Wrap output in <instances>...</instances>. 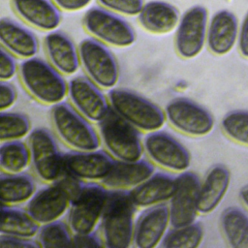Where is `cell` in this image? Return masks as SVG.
Returning <instances> with one entry per match:
<instances>
[{
	"mask_svg": "<svg viewBox=\"0 0 248 248\" xmlns=\"http://www.w3.org/2000/svg\"><path fill=\"white\" fill-rule=\"evenodd\" d=\"M137 209L130 196V190L109 189L99 224L105 247L129 248L133 246Z\"/></svg>",
	"mask_w": 248,
	"mask_h": 248,
	"instance_id": "1",
	"label": "cell"
},
{
	"mask_svg": "<svg viewBox=\"0 0 248 248\" xmlns=\"http://www.w3.org/2000/svg\"><path fill=\"white\" fill-rule=\"evenodd\" d=\"M18 75L28 94L44 105L53 106L68 95V81L64 75L49 61L37 55L22 59Z\"/></svg>",
	"mask_w": 248,
	"mask_h": 248,
	"instance_id": "2",
	"label": "cell"
},
{
	"mask_svg": "<svg viewBox=\"0 0 248 248\" xmlns=\"http://www.w3.org/2000/svg\"><path fill=\"white\" fill-rule=\"evenodd\" d=\"M108 96L111 109L142 132L160 130L167 122L164 108L135 90L115 86Z\"/></svg>",
	"mask_w": 248,
	"mask_h": 248,
	"instance_id": "3",
	"label": "cell"
},
{
	"mask_svg": "<svg viewBox=\"0 0 248 248\" xmlns=\"http://www.w3.org/2000/svg\"><path fill=\"white\" fill-rule=\"evenodd\" d=\"M50 120L57 137L75 150L100 148L101 138L93 122L82 115L70 102L51 106Z\"/></svg>",
	"mask_w": 248,
	"mask_h": 248,
	"instance_id": "4",
	"label": "cell"
},
{
	"mask_svg": "<svg viewBox=\"0 0 248 248\" xmlns=\"http://www.w3.org/2000/svg\"><path fill=\"white\" fill-rule=\"evenodd\" d=\"M98 131L105 149L116 160L135 161L144 153L141 131L110 109L98 123Z\"/></svg>",
	"mask_w": 248,
	"mask_h": 248,
	"instance_id": "5",
	"label": "cell"
},
{
	"mask_svg": "<svg viewBox=\"0 0 248 248\" xmlns=\"http://www.w3.org/2000/svg\"><path fill=\"white\" fill-rule=\"evenodd\" d=\"M30 166L40 180L50 183L64 172V153L61 152L54 135L45 127H37L28 136Z\"/></svg>",
	"mask_w": 248,
	"mask_h": 248,
	"instance_id": "6",
	"label": "cell"
},
{
	"mask_svg": "<svg viewBox=\"0 0 248 248\" xmlns=\"http://www.w3.org/2000/svg\"><path fill=\"white\" fill-rule=\"evenodd\" d=\"M80 66L86 76L103 89H111L119 80V65L108 46L94 37L78 44Z\"/></svg>",
	"mask_w": 248,
	"mask_h": 248,
	"instance_id": "7",
	"label": "cell"
},
{
	"mask_svg": "<svg viewBox=\"0 0 248 248\" xmlns=\"http://www.w3.org/2000/svg\"><path fill=\"white\" fill-rule=\"evenodd\" d=\"M82 24L94 38L108 46L126 47L137 39L134 27L122 16L103 6H94L87 10Z\"/></svg>",
	"mask_w": 248,
	"mask_h": 248,
	"instance_id": "8",
	"label": "cell"
},
{
	"mask_svg": "<svg viewBox=\"0 0 248 248\" xmlns=\"http://www.w3.org/2000/svg\"><path fill=\"white\" fill-rule=\"evenodd\" d=\"M109 189L102 182L85 181L80 193L71 203L68 223L74 233L89 232L100 224Z\"/></svg>",
	"mask_w": 248,
	"mask_h": 248,
	"instance_id": "9",
	"label": "cell"
},
{
	"mask_svg": "<svg viewBox=\"0 0 248 248\" xmlns=\"http://www.w3.org/2000/svg\"><path fill=\"white\" fill-rule=\"evenodd\" d=\"M166 119L172 128L190 137H202L214 127V118L209 110L186 97L170 100L164 108Z\"/></svg>",
	"mask_w": 248,
	"mask_h": 248,
	"instance_id": "10",
	"label": "cell"
},
{
	"mask_svg": "<svg viewBox=\"0 0 248 248\" xmlns=\"http://www.w3.org/2000/svg\"><path fill=\"white\" fill-rule=\"evenodd\" d=\"M143 148L148 159L166 170L182 172L190 167L191 154L188 148L174 136L161 129L146 134Z\"/></svg>",
	"mask_w": 248,
	"mask_h": 248,
	"instance_id": "11",
	"label": "cell"
},
{
	"mask_svg": "<svg viewBox=\"0 0 248 248\" xmlns=\"http://www.w3.org/2000/svg\"><path fill=\"white\" fill-rule=\"evenodd\" d=\"M208 12L206 8L196 5L180 16L174 36V47L184 59H192L202 50L207 37Z\"/></svg>",
	"mask_w": 248,
	"mask_h": 248,
	"instance_id": "12",
	"label": "cell"
},
{
	"mask_svg": "<svg viewBox=\"0 0 248 248\" xmlns=\"http://www.w3.org/2000/svg\"><path fill=\"white\" fill-rule=\"evenodd\" d=\"M87 76H76L68 81L70 103L93 123H99L110 111L108 96Z\"/></svg>",
	"mask_w": 248,
	"mask_h": 248,
	"instance_id": "13",
	"label": "cell"
},
{
	"mask_svg": "<svg viewBox=\"0 0 248 248\" xmlns=\"http://www.w3.org/2000/svg\"><path fill=\"white\" fill-rule=\"evenodd\" d=\"M201 178L192 170H184L177 175L176 189L168 202L170 227H181L196 221L199 212V193Z\"/></svg>",
	"mask_w": 248,
	"mask_h": 248,
	"instance_id": "14",
	"label": "cell"
},
{
	"mask_svg": "<svg viewBox=\"0 0 248 248\" xmlns=\"http://www.w3.org/2000/svg\"><path fill=\"white\" fill-rule=\"evenodd\" d=\"M115 159L106 149L75 150L64 153L65 171L83 180L102 182L109 173Z\"/></svg>",
	"mask_w": 248,
	"mask_h": 248,
	"instance_id": "15",
	"label": "cell"
},
{
	"mask_svg": "<svg viewBox=\"0 0 248 248\" xmlns=\"http://www.w3.org/2000/svg\"><path fill=\"white\" fill-rule=\"evenodd\" d=\"M71 205V199L64 187L57 181L47 183L37 189L29 200L26 209L29 214L40 224L60 219Z\"/></svg>",
	"mask_w": 248,
	"mask_h": 248,
	"instance_id": "16",
	"label": "cell"
},
{
	"mask_svg": "<svg viewBox=\"0 0 248 248\" xmlns=\"http://www.w3.org/2000/svg\"><path fill=\"white\" fill-rule=\"evenodd\" d=\"M170 226L168 202L144 208L136 219L133 246L137 248L159 246Z\"/></svg>",
	"mask_w": 248,
	"mask_h": 248,
	"instance_id": "17",
	"label": "cell"
},
{
	"mask_svg": "<svg viewBox=\"0 0 248 248\" xmlns=\"http://www.w3.org/2000/svg\"><path fill=\"white\" fill-rule=\"evenodd\" d=\"M177 176L168 171H154L140 185L130 190V196L138 208L169 202L176 189Z\"/></svg>",
	"mask_w": 248,
	"mask_h": 248,
	"instance_id": "18",
	"label": "cell"
},
{
	"mask_svg": "<svg viewBox=\"0 0 248 248\" xmlns=\"http://www.w3.org/2000/svg\"><path fill=\"white\" fill-rule=\"evenodd\" d=\"M48 61L63 75L72 76L80 67L78 46L62 30L49 31L44 38Z\"/></svg>",
	"mask_w": 248,
	"mask_h": 248,
	"instance_id": "19",
	"label": "cell"
},
{
	"mask_svg": "<svg viewBox=\"0 0 248 248\" xmlns=\"http://www.w3.org/2000/svg\"><path fill=\"white\" fill-rule=\"evenodd\" d=\"M12 6L23 21L39 30L49 32L61 23L60 8L53 0H12Z\"/></svg>",
	"mask_w": 248,
	"mask_h": 248,
	"instance_id": "20",
	"label": "cell"
},
{
	"mask_svg": "<svg viewBox=\"0 0 248 248\" xmlns=\"http://www.w3.org/2000/svg\"><path fill=\"white\" fill-rule=\"evenodd\" d=\"M0 42L3 47L22 59L36 56L40 48L36 34L11 17L0 19Z\"/></svg>",
	"mask_w": 248,
	"mask_h": 248,
	"instance_id": "21",
	"label": "cell"
},
{
	"mask_svg": "<svg viewBox=\"0 0 248 248\" xmlns=\"http://www.w3.org/2000/svg\"><path fill=\"white\" fill-rule=\"evenodd\" d=\"M155 171V165L149 160L140 158L135 161L116 160L102 183L108 189L131 190L140 185Z\"/></svg>",
	"mask_w": 248,
	"mask_h": 248,
	"instance_id": "22",
	"label": "cell"
},
{
	"mask_svg": "<svg viewBox=\"0 0 248 248\" xmlns=\"http://www.w3.org/2000/svg\"><path fill=\"white\" fill-rule=\"evenodd\" d=\"M238 36V21L233 13L221 10L215 13L208 23L206 44L216 55H224L234 46Z\"/></svg>",
	"mask_w": 248,
	"mask_h": 248,
	"instance_id": "23",
	"label": "cell"
},
{
	"mask_svg": "<svg viewBox=\"0 0 248 248\" xmlns=\"http://www.w3.org/2000/svg\"><path fill=\"white\" fill-rule=\"evenodd\" d=\"M180 16L179 10L172 4L162 0H152L144 3L138 15V20L150 33L166 34L176 28Z\"/></svg>",
	"mask_w": 248,
	"mask_h": 248,
	"instance_id": "24",
	"label": "cell"
},
{
	"mask_svg": "<svg viewBox=\"0 0 248 248\" xmlns=\"http://www.w3.org/2000/svg\"><path fill=\"white\" fill-rule=\"evenodd\" d=\"M231 180L230 170L223 165L213 166L201 183L199 193V212H212L225 197Z\"/></svg>",
	"mask_w": 248,
	"mask_h": 248,
	"instance_id": "25",
	"label": "cell"
},
{
	"mask_svg": "<svg viewBox=\"0 0 248 248\" xmlns=\"http://www.w3.org/2000/svg\"><path fill=\"white\" fill-rule=\"evenodd\" d=\"M37 191L34 176L24 171L5 172L0 175L1 204L17 205L28 202Z\"/></svg>",
	"mask_w": 248,
	"mask_h": 248,
	"instance_id": "26",
	"label": "cell"
},
{
	"mask_svg": "<svg viewBox=\"0 0 248 248\" xmlns=\"http://www.w3.org/2000/svg\"><path fill=\"white\" fill-rule=\"evenodd\" d=\"M40 226L26 208L23 209L17 205L2 204L0 233L22 237H36Z\"/></svg>",
	"mask_w": 248,
	"mask_h": 248,
	"instance_id": "27",
	"label": "cell"
},
{
	"mask_svg": "<svg viewBox=\"0 0 248 248\" xmlns=\"http://www.w3.org/2000/svg\"><path fill=\"white\" fill-rule=\"evenodd\" d=\"M222 232L232 248H248V215L237 207L226 208L220 216Z\"/></svg>",
	"mask_w": 248,
	"mask_h": 248,
	"instance_id": "28",
	"label": "cell"
},
{
	"mask_svg": "<svg viewBox=\"0 0 248 248\" xmlns=\"http://www.w3.org/2000/svg\"><path fill=\"white\" fill-rule=\"evenodd\" d=\"M31 163L29 145L22 140L1 141L0 169L5 172L24 171Z\"/></svg>",
	"mask_w": 248,
	"mask_h": 248,
	"instance_id": "29",
	"label": "cell"
},
{
	"mask_svg": "<svg viewBox=\"0 0 248 248\" xmlns=\"http://www.w3.org/2000/svg\"><path fill=\"white\" fill-rule=\"evenodd\" d=\"M204 232L200 222L181 227H170L162 239V248H197L203 239Z\"/></svg>",
	"mask_w": 248,
	"mask_h": 248,
	"instance_id": "30",
	"label": "cell"
},
{
	"mask_svg": "<svg viewBox=\"0 0 248 248\" xmlns=\"http://www.w3.org/2000/svg\"><path fill=\"white\" fill-rule=\"evenodd\" d=\"M74 232L67 222L61 218L40 226L36 238L41 248L72 247Z\"/></svg>",
	"mask_w": 248,
	"mask_h": 248,
	"instance_id": "31",
	"label": "cell"
},
{
	"mask_svg": "<svg viewBox=\"0 0 248 248\" xmlns=\"http://www.w3.org/2000/svg\"><path fill=\"white\" fill-rule=\"evenodd\" d=\"M32 123L29 116L20 111L2 110L0 113L1 141L21 140L31 133Z\"/></svg>",
	"mask_w": 248,
	"mask_h": 248,
	"instance_id": "32",
	"label": "cell"
},
{
	"mask_svg": "<svg viewBox=\"0 0 248 248\" xmlns=\"http://www.w3.org/2000/svg\"><path fill=\"white\" fill-rule=\"evenodd\" d=\"M221 127L229 138L248 145V110H233L227 113L222 119Z\"/></svg>",
	"mask_w": 248,
	"mask_h": 248,
	"instance_id": "33",
	"label": "cell"
},
{
	"mask_svg": "<svg viewBox=\"0 0 248 248\" xmlns=\"http://www.w3.org/2000/svg\"><path fill=\"white\" fill-rule=\"evenodd\" d=\"M99 4L122 16H138L144 0H98Z\"/></svg>",
	"mask_w": 248,
	"mask_h": 248,
	"instance_id": "34",
	"label": "cell"
},
{
	"mask_svg": "<svg viewBox=\"0 0 248 248\" xmlns=\"http://www.w3.org/2000/svg\"><path fill=\"white\" fill-rule=\"evenodd\" d=\"M19 65L16 56L7 50L5 47L0 48V78L1 80H11L18 73Z\"/></svg>",
	"mask_w": 248,
	"mask_h": 248,
	"instance_id": "35",
	"label": "cell"
},
{
	"mask_svg": "<svg viewBox=\"0 0 248 248\" xmlns=\"http://www.w3.org/2000/svg\"><path fill=\"white\" fill-rule=\"evenodd\" d=\"M0 248H41L36 237L0 233Z\"/></svg>",
	"mask_w": 248,
	"mask_h": 248,
	"instance_id": "36",
	"label": "cell"
},
{
	"mask_svg": "<svg viewBox=\"0 0 248 248\" xmlns=\"http://www.w3.org/2000/svg\"><path fill=\"white\" fill-rule=\"evenodd\" d=\"M72 247L90 248V247H105L104 239L101 232L95 230L89 232L74 233Z\"/></svg>",
	"mask_w": 248,
	"mask_h": 248,
	"instance_id": "37",
	"label": "cell"
},
{
	"mask_svg": "<svg viewBox=\"0 0 248 248\" xmlns=\"http://www.w3.org/2000/svg\"><path fill=\"white\" fill-rule=\"evenodd\" d=\"M17 99L16 88L10 80H1L0 81V109L9 110Z\"/></svg>",
	"mask_w": 248,
	"mask_h": 248,
	"instance_id": "38",
	"label": "cell"
},
{
	"mask_svg": "<svg viewBox=\"0 0 248 248\" xmlns=\"http://www.w3.org/2000/svg\"><path fill=\"white\" fill-rule=\"evenodd\" d=\"M61 9L68 12H76L87 7L92 0H53Z\"/></svg>",
	"mask_w": 248,
	"mask_h": 248,
	"instance_id": "39",
	"label": "cell"
},
{
	"mask_svg": "<svg viewBox=\"0 0 248 248\" xmlns=\"http://www.w3.org/2000/svg\"><path fill=\"white\" fill-rule=\"evenodd\" d=\"M238 47L241 54L248 57V13L245 16L239 30Z\"/></svg>",
	"mask_w": 248,
	"mask_h": 248,
	"instance_id": "40",
	"label": "cell"
},
{
	"mask_svg": "<svg viewBox=\"0 0 248 248\" xmlns=\"http://www.w3.org/2000/svg\"><path fill=\"white\" fill-rule=\"evenodd\" d=\"M239 197H240L241 201L243 202V203L248 207V184L245 185V186H243V187L240 189Z\"/></svg>",
	"mask_w": 248,
	"mask_h": 248,
	"instance_id": "41",
	"label": "cell"
}]
</instances>
